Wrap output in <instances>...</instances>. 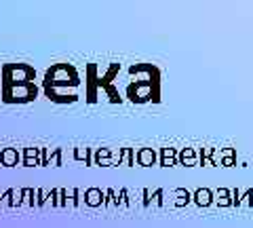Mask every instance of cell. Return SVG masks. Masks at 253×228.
<instances>
[{"instance_id": "obj_11", "label": "cell", "mask_w": 253, "mask_h": 228, "mask_svg": "<svg viewBox=\"0 0 253 228\" xmlns=\"http://www.w3.org/2000/svg\"><path fill=\"white\" fill-rule=\"evenodd\" d=\"M203 165L205 167H213V161L211 159H203Z\"/></svg>"}, {"instance_id": "obj_5", "label": "cell", "mask_w": 253, "mask_h": 228, "mask_svg": "<svg viewBox=\"0 0 253 228\" xmlns=\"http://www.w3.org/2000/svg\"><path fill=\"white\" fill-rule=\"evenodd\" d=\"M156 161V152L150 150V148H144V150H139V165H144V167H150V165H154Z\"/></svg>"}, {"instance_id": "obj_7", "label": "cell", "mask_w": 253, "mask_h": 228, "mask_svg": "<svg viewBox=\"0 0 253 228\" xmlns=\"http://www.w3.org/2000/svg\"><path fill=\"white\" fill-rule=\"evenodd\" d=\"M163 159H177L175 148H163Z\"/></svg>"}, {"instance_id": "obj_4", "label": "cell", "mask_w": 253, "mask_h": 228, "mask_svg": "<svg viewBox=\"0 0 253 228\" xmlns=\"http://www.w3.org/2000/svg\"><path fill=\"white\" fill-rule=\"evenodd\" d=\"M213 201H215L219 207H230V205H232L230 190H228V188H217V192H215V199H213Z\"/></svg>"}, {"instance_id": "obj_9", "label": "cell", "mask_w": 253, "mask_h": 228, "mask_svg": "<svg viewBox=\"0 0 253 228\" xmlns=\"http://www.w3.org/2000/svg\"><path fill=\"white\" fill-rule=\"evenodd\" d=\"M161 165L163 167H173V165H175V159H163Z\"/></svg>"}, {"instance_id": "obj_1", "label": "cell", "mask_w": 253, "mask_h": 228, "mask_svg": "<svg viewBox=\"0 0 253 228\" xmlns=\"http://www.w3.org/2000/svg\"><path fill=\"white\" fill-rule=\"evenodd\" d=\"M192 201L199 207H209L211 203H213V192L209 190V188H199V190H194Z\"/></svg>"}, {"instance_id": "obj_10", "label": "cell", "mask_w": 253, "mask_h": 228, "mask_svg": "<svg viewBox=\"0 0 253 228\" xmlns=\"http://www.w3.org/2000/svg\"><path fill=\"white\" fill-rule=\"evenodd\" d=\"M76 159H86V150H83V148H78V150H76Z\"/></svg>"}, {"instance_id": "obj_2", "label": "cell", "mask_w": 253, "mask_h": 228, "mask_svg": "<svg viewBox=\"0 0 253 228\" xmlns=\"http://www.w3.org/2000/svg\"><path fill=\"white\" fill-rule=\"evenodd\" d=\"M177 161L181 165H186V167H194V165H196V150H194V148H184V150L179 152Z\"/></svg>"}, {"instance_id": "obj_8", "label": "cell", "mask_w": 253, "mask_h": 228, "mask_svg": "<svg viewBox=\"0 0 253 228\" xmlns=\"http://www.w3.org/2000/svg\"><path fill=\"white\" fill-rule=\"evenodd\" d=\"M4 161L9 163V165H13L15 161H17V154H15L13 150H6V152H4Z\"/></svg>"}, {"instance_id": "obj_6", "label": "cell", "mask_w": 253, "mask_h": 228, "mask_svg": "<svg viewBox=\"0 0 253 228\" xmlns=\"http://www.w3.org/2000/svg\"><path fill=\"white\" fill-rule=\"evenodd\" d=\"M86 201H89V205H99L101 203V192L93 188V190L86 192Z\"/></svg>"}, {"instance_id": "obj_3", "label": "cell", "mask_w": 253, "mask_h": 228, "mask_svg": "<svg viewBox=\"0 0 253 228\" xmlns=\"http://www.w3.org/2000/svg\"><path fill=\"white\" fill-rule=\"evenodd\" d=\"M173 196H175V207H184V205H188L190 201H192V194H190L186 188H175V190H173Z\"/></svg>"}]
</instances>
